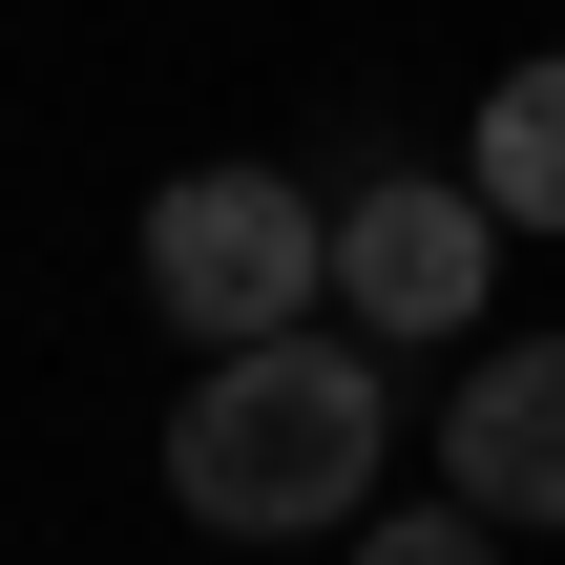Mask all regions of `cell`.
Wrapping results in <instances>:
<instances>
[{
  "label": "cell",
  "instance_id": "1",
  "mask_svg": "<svg viewBox=\"0 0 565 565\" xmlns=\"http://www.w3.org/2000/svg\"><path fill=\"white\" fill-rule=\"evenodd\" d=\"M377 461H398V377H377V335H315V315L168 398V503L210 545H356Z\"/></svg>",
  "mask_w": 565,
  "mask_h": 565
},
{
  "label": "cell",
  "instance_id": "2",
  "mask_svg": "<svg viewBox=\"0 0 565 565\" xmlns=\"http://www.w3.org/2000/svg\"><path fill=\"white\" fill-rule=\"evenodd\" d=\"M126 273H147V315H168L189 356H252V335H294V315L335 294V210H315L294 168H168Z\"/></svg>",
  "mask_w": 565,
  "mask_h": 565
},
{
  "label": "cell",
  "instance_id": "3",
  "mask_svg": "<svg viewBox=\"0 0 565 565\" xmlns=\"http://www.w3.org/2000/svg\"><path fill=\"white\" fill-rule=\"evenodd\" d=\"M503 294V210L461 168H356L335 189V315L356 335H482Z\"/></svg>",
  "mask_w": 565,
  "mask_h": 565
},
{
  "label": "cell",
  "instance_id": "4",
  "mask_svg": "<svg viewBox=\"0 0 565 565\" xmlns=\"http://www.w3.org/2000/svg\"><path fill=\"white\" fill-rule=\"evenodd\" d=\"M440 482H461L503 545H565V335L461 356V398H440Z\"/></svg>",
  "mask_w": 565,
  "mask_h": 565
},
{
  "label": "cell",
  "instance_id": "5",
  "mask_svg": "<svg viewBox=\"0 0 565 565\" xmlns=\"http://www.w3.org/2000/svg\"><path fill=\"white\" fill-rule=\"evenodd\" d=\"M461 189H482L503 231H565V42L482 84V126H461Z\"/></svg>",
  "mask_w": 565,
  "mask_h": 565
},
{
  "label": "cell",
  "instance_id": "6",
  "mask_svg": "<svg viewBox=\"0 0 565 565\" xmlns=\"http://www.w3.org/2000/svg\"><path fill=\"white\" fill-rule=\"evenodd\" d=\"M356 565H503V524L440 482V503H377V524H356Z\"/></svg>",
  "mask_w": 565,
  "mask_h": 565
}]
</instances>
